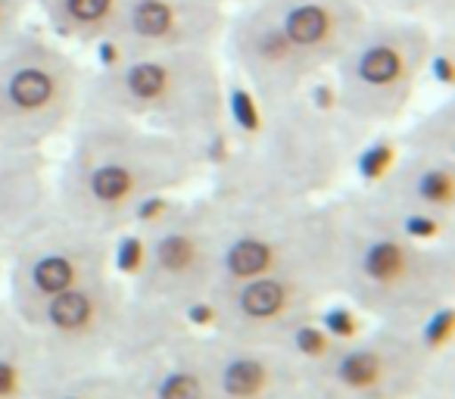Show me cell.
I'll return each instance as SVG.
<instances>
[{
    "mask_svg": "<svg viewBox=\"0 0 455 399\" xmlns=\"http://www.w3.org/2000/svg\"><path fill=\"white\" fill-rule=\"evenodd\" d=\"M84 103L122 119L209 125L225 113L219 51L113 53L84 78Z\"/></svg>",
    "mask_w": 455,
    "mask_h": 399,
    "instance_id": "cell-1",
    "label": "cell"
},
{
    "mask_svg": "<svg viewBox=\"0 0 455 399\" xmlns=\"http://www.w3.org/2000/svg\"><path fill=\"white\" fill-rule=\"evenodd\" d=\"M84 78L69 44L28 20L0 51V144L35 147L57 134L84 100Z\"/></svg>",
    "mask_w": 455,
    "mask_h": 399,
    "instance_id": "cell-2",
    "label": "cell"
},
{
    "mask_svg": "<svg viewBox=\"0 0 455 399\" xmlns=\"http://www.w3.org/2000/svg\"><path fill=\"white\" fill-rule=\"evenodd\" d=\"M436 57V28L411 16L368 13L334 60V100L359 119H390Z\"/></svg>",
    "mask_w": 455,
    "mask_h": 399,
    "instance_id": "cell-3",
    "label": "cell"
},
{
    "mask_svg": "<svg viewBox=\"0 0 455 399\" xmlns=\"http://www.w3.org/2000/svg\"><path fill=\"white\" fill-rule=\"evenodd\" d=\"M181 169V150L175 140L138 132L128 119L103 113V122L84 134L78 147V165L72 194L76 203L94 212L138 210L150 200L153 184Z\"/></svg>",
    "mask_w": 455,
    "mask_h": 399,
    "instance_id": "cell-4",
    "label": "cell"
},
{
    "mask_svg": "<svg viewBox=\"0 0 455 399\" xmlns=\"http://www.w3.org/2000/svg\"><path fill=\"white\" fill-rule=\"evenodd\" d=\"M231 7L221 0H119L103 47L113 53L219 51Z\"/></svg>",
    "mask_w": 455,
    "mask_h": 399,
    "instance_id": "cell-5",
    "label": "cell"
},
{
    "mask_svg": "<svg viewBox=\"0 0 455 399\" xmlns=\"http://www.w3.org/2000/svg\"><path fill=\"white\" fill-rule=\"evenodd\" d=\"M256 4L312 76H322L334 66V60L347 51L368 16L362 0H256Z\"/></svg>",
    "mask_w": 455,
    "mask_h": 399,
    "instance_id": "cell-6",
    "label": "cell"
},
{
    "mask_svg": "<svg viewBox=\"0 0 455 399\" xmlns=\"http://www.w3.org/2000/svg\"><path fill=\"white\" fill-rule=\"evenodd\" d=\"M32 16L63 44H107L119 0H28Z\"/></svg>",
    "mask_w": 455,
    "mask_h": 399,
    "instance_id": "cell-7",
    "label": "cell"
},
{
    "mask_svg": "<svg viewBox=\"0 0 455 399\" xmlns=\"http://www.w3.org/2000/svg\"><path fill=\"white\" fill-rule=\"evenodd\" d=\"M409 190H411V200L427 206V210H449L455 200L452 165L436 163V159L418 165V169L409 175Z\"/></svg>",
    "mask_w": 455,
    "mask_h": 399,
    "instance_id": "cell-8",
    "label": "cell"
},
{
    "mask_svg": "<svg viewBox=\"0 0 455 399\" xmlns=\"http://www.w3.org/2000/svg\"><path fill=\"white\" fill-rule=\"evenodd\" d=\"M275 262V247L268 241H262V237H237L231 247L225 250V266L228 272L235 275V278H259V275H266L268 268H272Z\"/></svg>",
    "mask_w": 455,
    "mask_h": 399,
    "instance_id": "cell-9",
    "label": "cell"
},
{
    "mask_svg": "<svg viewBox=\"0 0 455 399\" xmlns=\"http://www.w3.org/2000/svg\"><path fill=\"white\" fill-rule=\"evenodd\" d=\"M405 266H409L405 247L399 241H390V237L368 243L365 256H362V268L374 281H396L405 272Z\"/></svg>",
    "mask_w": 455,
    "mask_h": 399,
    "instance_id": "cell-10",
    "label": "cell"
},
{
    "mask_svg": "<svg viewBox=\"0 0 455 399\" xmlns=\"http://www.w3.org/2000/svg\"><path fill=\"white\" fill-rule=\"evenodd\" d=\"M253 284L241 293V309L250 318H272L284 309L287 291L275 278H250Z\"/></svg>",
    "mask_w": 455,
    "mask_h": 399,
    "instance_id": "cell-11",
    "label": "cell"
},
{
    "mask_svg": "<svg viewBox=\"0 0 455 399\" xmlns=\"http://www.w3.org/2000/svg\"><path fill=\"white\" fill-rule=\"evenodd\" d=\"M78 278V268L76 262L69 259L66 253H47L35 262L32 268V281L41 293H60V291H69L72 281Z\"/></svg>",
    "mask_w": 455,
    "mask_h": 399,
    "instance_id": "cell-12",
    "label": "cell"
},
{
    "mask_svg": "<svg viewBox=\"0 0 455 399\" xmlns=\"http://www.w3.org/2000/svg\"><path fill=\"white\" fill-rule=\"evenodd\" d=\"M47 315H51V324H57V328L78 331L91 318V299L76 291H60L53 293L51 306H47Z\"/></svg>",
    "mask_w": 455,
    "mask_h": 399,
    "instance_id": "cell-13",
    "label": "cell"
},
{
    "mask_svg": "<svg viewBox=\"0 0 455 399\" xmlns=\"http://www.w3.org/2000/svg\"><path fill=\"white\" fill-rule=\"evenodd\" d=\"M196 259V241L184 231H169L156 243V262L165 272H184Z\"/></svg>",
    "mask_w": 455,
    "mask_h": 399,
    "instance_id": "cell-14",
    "label": "cell"
},
{
    "mask_svg": "<svg viewBox=\"0 0 455 399\" xmlns=\"http://www.w3.org/2000/svg\"><path fill=\"white\" fill-rule=\"evenodd\" d=\"M266 384V368L253 359H241V362H231L225 371V390L228 396L235 399H247L256 396Z\"/></svg>",
    "mask_w": 455,
    "mask_h": 399,
    "instance_id": "cell-15",
    "label": "cell"
},
{
    "mask_svg": "<svg viewBox=\"0 0 455 399\" xmlns=\"http://www.w3.org/2000/svg\"><path fill=\"white\" fill-rule=\"evenodd\" d=\"M340 380L349 387H368L380 378V359L374 353H349L347 359L340 362Z\"/></svg>",
    "mask_w": 455,
    "mask_h": 399,
    "instance_id": "cell-16",
    "label": "cell"
},
{
    "mask_svg": "<svg viewBox=\"0 0 455 399\" xmlns=\"http://www.w3.org/2000/svg\"><path fill=\"white\" fill-rule=\"evenodd\" d=\"M28 20H32L28 0H0V51L22 32Z\"/></svg>",
    "mask_w": 455,
    "mask_h": 399,
    "instance_id": "cell-17",
    "label": "cell"
},
{
    "mask_svg": "<svg viewBox=\"0 0 455 399\" xmlns=\"http://www.w3.org/2000/svg\"><path fill=\"white\" fill-rule=\"evenodd\" d=\"M159 399H200V380L194 374H169L159 384Z\"/></svg>",
    "mask_w": 455,
    "mask_h": 399,
    "instance_id": "cell-18",
    "label": "cell"
},
{
    "mask_svg": "<svg viewBox=\"0 0 455 399\" xmlns=\"http://www.w3.org/2000/svg\"><path fill=\"white\" fill-rule=\"evenodd\" d=\"M297 347L303 349L306 355H322L324 349H328V340H324L318 331H312V328H303L297 334Z\"/></svg>",
    "mask_w": 455,
    "mask_h": 399,
    "instance_id": "cell-19",
    "label": "cell"
},
{
    "mask_svg": "<svg viewBox=\"0 0 455 399\" xmlns=\"http://www.w3.org/2000/svg\"><path fill=\"white\" fill-rule=\"evenodd\" d=\"M140 256H144V243L140 241H125L122 243V253H119V262L125 272H134L140 266Z\"/></svg>",
    "mask_w": 455,
    "mask_h": 399,
    "instance_id": "cell-20",
    "label": "cell"
},
{
    "mask_svg": "<svg viewBox=\"0 0 455 399\" xmlns=\"http://www.w3.org/2000/svg\"><path fill=\"white\" fill-rule=\"evenodd\" d=\"M328 328L334 331V334H340V337H349L353 334V315L349 312H343V309H334V312H328Z\"/></svg>",
    "mask_w": 455,
    "mask_h": 399,
    "instance_id": "cell-21",
    "label": "cell"
},
{
    "mask_svg": "<svg viewBox=\"0 0 455 399\" xmlns=\"http://www.w3.org/2000/svg\"><path fill=\"white\" fill-rule=\"evenodd\" d=\"M16 384H20V374H16V368L10 365V362H0V399L13 396Z\"/></svg>",
    "mask_w": 455,
    "mask_h": 399,
    "instance_id": "cell-22",
    "label": "cell"
},
{
    "mask_svg": "<svg viewBox=\"0 0 455 399\" xmlns=\"http://www.w3.org/2000/svg\"><path fill=\"white\" fill-rule=\"evenodd\" d=\"M449 322H452V315H449V312H443L440 318H436V322H430V340H443V337L449 334Z\"/></svg>",
    "mask_w": 455,
    "mask_h": 399,
    "instance_id": "cell-23",
    "label": "cell"
},
{
    "mask_svg": "<svg viewBox=\"0 0 455 399\" xmlns=\"http://www.w3.org/2000/svg\"><path fill=\"white\" fill-rule=\"evenodd\" d=\"M190 318H194L196 324H209L212 322V309H206V306H194V309H190Z\"/></svg>",
    "mask_w": 455,
    "mask_h": 399,
    "instance_id": "cell-24",
    "label": "cell"
},
{
    "mask_svg": "<svg viewBox=\"0 0 455 399\" xmlns=\"http://www.w3.org/2000/svg\"><path fill=\"white\" fill-rule=\"evenodd\" d=\"M221 4H228V7H235V4H241V0H221Z\"/></svg>",
    "mask_w": 455,
    "mask_h": 399,
    "instance_id": "cell-25",
    "label": "cell"
}]
</instances>
